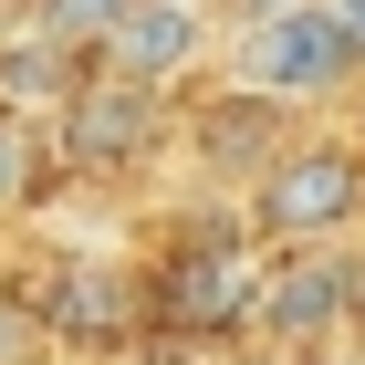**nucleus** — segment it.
<instances>
[{
	"label": "nucleus",
	"instance_id": "obj_1",
	"mask_svg": "<svg viewBox=\"0 0 365 365\" xmlns=\"http://www.w3.org/2000/svg\"><path fill=\"white\" fill-rule=\"evenodd\" d=\"M365 220V157L334 136H292L272 168L240 188V230L272 240V251H324Z\"/></svg>",
	"mask_w": 365,
	"mask_h": 365
},
{
	"label": "nucleus",
	"instance_id": "obj_2",
	"mask_svg": "<svg viewBox=\"0 0 365 365\" xmlns=\"http://www.w3.org/2000/svg\"><path fill=\"white\" fill-rule=\"evenodd\" d=\"M220 42H230V84L261 94V105H313V94L344 84V53H334L313 0H292V11H272L251 31H220Z\"/></svg>",
	"mask_w": 365,
	"mask_h": 365
},
{
	"label": "nucleus",
	"instance_id": "obj_3",
	"mask_svg": "<svg viewBox=\"0 0 365 365\" xmlns=\"http://www.w3.org/2000/svg\"><path fill=\"white\" fill-rule=\"evenodd\" d=\"M94 53H105V73L168 94V84H188L198 63L220 53V11H209V0H125Z\"/></svg>",
	"mask_w": 365,
	"mask_h": 365
},
{
	"label": "nucleus",
	"instance_id": "obj_4",
	"mask_svg": "<svg viewBox=\"0 0 365 365\" xmlns=\"http://www.w3.org/2000/svg\"><path fill=\"white\" fill-rule=\"evenodd\" d=\"M240 334L303 355V344L344 334V251H292L282 272H251V303H240Z\"/></svg>",
	"mask_w": 365,
	"mask_h": 365
},
{
	"label": "nucleus",
	"instance_id": "obj_5",
	"mask_svg": "<svg viewBox=\"0 0 365 365\" xmlns=\"http://www.w3.org/2000/svg\"><path fill=\"white\" fill-rule=\"evenodd\" d=\"M168 94L157 84H125V73H73V94H63V146L84 157V168H136V157H157V136H168Z\"/></svg>",
	"mask_w": 365,
	"mask_h": 365
},
{
	"label": "nucleus",
	"instance_id": "obj_6",
	"mask_svg": "<svg viewBox=\"0 0 365 365\" xmlns=\"http://www.w3.org/2000/svg\"><path fill=\"white\" fill-rule=\"evenodd\" d=\"M282 146H292V136H282V115L261 105V94H240V84H230L220 105H198V157H209L220 178H240V188L272 168Z\"/></svg>",
	"mask_w": 365,
	"mask_h": 365
},
{
	"label": "nucleus",
	"instance_id": "obj_7",
	"mask_svg": "<svg viewBox=\"0 0 365 365\" xmlns=\"http://www.w3.org/2000/svg\"><path fill=\"white\" fill-rule=\"evenodd\" d=\"M251 272H261V261L230 251V240H220V251H178L168 261V313H178V324H240Z\"/></svg>",
	"mask_w": 365,
	"mask_h": 365
},
{
	"label": "nucleus",
	"instance_id": "obj_8",
	"mask_svg": "<svg viewBox=\"0 0 365 365\" xmlns=\"http://www.w3.org/2000/svg\"><path fill=\"white\" fill-rule=\"evenodd\" d=\"M31 324H63V334H125L136 324V292L115 272H53V292H21Z\"/></svg>",
	"mask_w": 365,
	"mask_h": 365
},
{
	"label": "nucleus",
	"instance_id": "obj_9",
	"mask_svg": "<svg viewBox=\"0 0 365 365\" xmlns=\"http://www.w3.org/2000/svg\"><path fill=\"white\" fill-rule=\"evenodd\" d=\"M42 94H73V53L63 42H42V31H21V53H0V105L21 115V105H42Z\"/></svg>",
	"mask_w": 365,
	"mask_h": 365
},
{
	"label": "nucleus",
	"instance_id": "obj_10",
	"mask_svg": "<svg viewBox=\"0 0 365 365\" xmlns=\"http://www.w3.org/2000/svg\"><path fill=\"white\" fill-rule=\"evenodd\" d=\"M115 11H125V0H31V31L63 42V53H94V42L115 31Z\"/></svg>",
	"mask_w": 365,
	"mask_h": 365
},
{
	"label": "nucleus",
	"instance_id": "obj_11",
	"mask_svg": "<svg viewBox=\"0 0 365 365\" xmlns=\"http://www.w3.org/2000/svg\"><path fill=\"white\" fill-rule=\"evenodd\" d=\"M31 168H42V157H31V115L0 105V209H21V198H31Z\"/></svg>",
	"mask_w": 365,
	"mask_h": 365
},
{
	"label": "nucleus",
	"instance_id": "obj_12",
	"mask_svg": "<svg viewBox=\"0 0 365 365\" xmlns=\"http://www.w3.org/2000/svg\"><path fill=\"white\" fill-rule=\"evenodd\" d=\"M313 11H324V31H334L344 73H365V0H313Z\"/></svg>",
	"mask_w": 365,
	"mask_h": 365
},
{
	"label": "nucleus",
	"instance_id": "obj_13",
	"mask_svg": "<svg viewBox=\"0 0 365 365\" xmlns=\"http://www.w3.org/2000/svg\"><path fill=\"white\" fill-rule=\"evenodd\" d=\"M31 334H42L31 303H21V292H0V365H31Z\"/></svg>",
	"mask_w": 365,
	"mask_h": 365
},
{
	"label": "nucleus",
	"instance_id": "obj_14",
	"mask_svg": "<svg viewBox=\"0 0 365 365\" xmlns=\"http://www.w3.org/2000/svg\"><path fill=\"white\" fill-rule=\"evenodd\" d=\"M344 324L365 334V251H344Z\"/></svg>",
	"mask_w": 365,
	"mask_h": 365
},
{
	"label": "nucleus",
	"instance_id": "obj_15",
	"mask_svg": "<svg viewBox=\"0 0 365 365\" xmlns=\"http://www.w3.org/2000/svg\"><path fill=\"white\" fill-rule=\"evenodd\" d=\"M292 365H365V344H344V334H334V344H303Z\"/></svg>",
	"mask_w": 365,
	"mask_h": 365
},
{
	"label": "nucleus",
	"instance_id": "obj_16",
	"mask_svg": "<svg viewBox=\"0 0 365 365\" xmlns=\"http://www.w3.org/2000/svg\"><path fill=\"white\" fill-rule=\"evenodd\" d=\"M272 11H292V0H230V31H251V21H272Z\"/></svg>",
	"mask_w": 365,
	"mask_h": 365
},
{
	"label": "nucleus",
	"instance_id": "obj_17",
	"mask_svg": "<svg viewBox=\"0 0 365 365\" xmlns=\"http://www.w3.org/2000/svg\"><path fill=\"white\" fill-rule=\"evenodd\" d=\"M355 157H365V105H355Z\"/></svg>",
	"mask_w": 365,
	"mask_h": 365
}]
</instances>
